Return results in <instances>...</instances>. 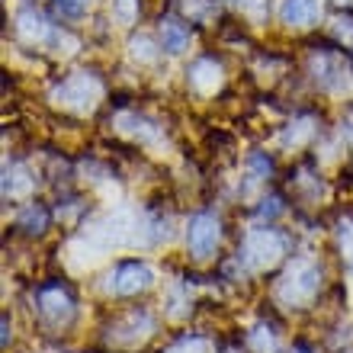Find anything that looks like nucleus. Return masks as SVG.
Returning a JSON list of instances; mask_svg holds the SVG:
<instances>
[{"instance_id": "423d86ee", "label": "nucleus", "mask_w": 353, "mask_h": 353, "mask_svg": "<svg viewBox=\"0 0 353 353\" xmlns=\"http://www.w3.org/2000/svg\"><path fill=\"white\" fill-rule=\"evenodd\" d=\"M315 289H318V270L305 267L296 276V286H289V299H305V296H312Z\"/></svg>"}, {"instance_id": "f03ea898", "label": "nucleus", "mask_w": 353, "mask_h": 353, "mask_svg": "<svg viewBox=\"0 0 353 353\" xmlns=\"http://www.w3.org/2000/svg\"><path fill=\"white\" fill-rule=\"evenodd\" d=\"M39 315L52 327H65L74 318V299L61 283H46L39 286Z\"/></svg>"}, {"instance_id": "6e6552de", "label": "nucleus", "mask_w": 353, "mask_h": 353, "mask_svg": "<svg viewBox=\"0 0 353 353\" xmlns=\"http://www.w3.org/2000/svg\"><path fill=\"white\" fill-rule=\"evenodd\" d=\"M46 222H48L46 209H36V205H32V209L19 219V225H36V232H42V228H46Z\"/></svg>"}, {"instance_id": "f257e3e1", "label": "nucleus", "mask_w": 353, "mask_h": 353, "mask_svg": "<svg viewBox=\"0 0 353 353\" xmlns=\"http://www.w3.org/2000/svg\"><path fill=\"white\" fill-rule=\"evenodd\" d=\"M219 238H222V222L215 219L212 212H199L190 219V228H186V248L196 261H205L212 257L215 248H219Z\"/></svg>"}, {"instance_id": "7ed1b4c3", "label": "nucleus", "mask_w": 353, "mask_h": 353, "mask_svg": "<svg viewBox=\"0 0 353 353\" xmlns=\"http://www.w3.org/2000/svg\"><path fill=\"white\" fill-rule=\"evenodd\" d=\"M145 286H151V270L145 263H119L116 276H112V292L116 296H132V292H139Z\"/></svg>"}, {"instance_id": "0eeeda50", "label": "nucleus", "mask_w": 353, "mask_h": 353, "mask_svg": "<svg viewBox=\"0 0 353 353\" xmlns=\"http://www.w3.org/2000/svg\"><path fill=\"white\" fill-rule=\"evenodd\" d=\"M55 10L61 13V17L74 19V17H81V13L87 10V0H55Z\"/></svg>"}, {"instance_id": "39448f33", "label": "nucleus", "mask_w": 353, "mask_h": 353, "mask_svg": "<svg viewBox=\"0 0 353 353\" xmlns=\"http://www.w3.org/2000/svg\"><path fill=\"white\" fill-rule=\"evenodd\" d=\"M161 42L168 52H183L186 42H190V29L183 23H176V19H164L161 23Z\"/></svg>"}, {"instance_id": "20e7f679", "label": "nucleus", "mask_w": 353, "mask_h": 353, "mask_svg": "<svg viewBox=\"0 0 353 353\" xmlns=\"http://www.w3.org/2000/svg\"><path fill=\"white\" fill-rule=\"evenodd\" d=\"M279 17L289 26H308L321 17V0H283Z\"/></svg>"}]
</instances>
